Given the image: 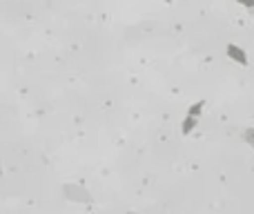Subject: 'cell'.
Returning <instances> with one entry per match:
<instances>
[{
  "instance_id": "cell-5",
  "label": "cell",
  "mask_w": 254,
  "mask_h": 214,
  "mask_svg": "<svg viewBox=\"0 0 254 214\" xmlns=\"http://www.w3.org/2000/svg\"><path fill=\"white\" fill-rule=\"evenodd\" d=\"M243 139H246V143L250 145V147L254 149V127H250V130L243 132Z\"/></svg>"
},
{
  "instance_id": "cell-7",
  "label": "cell",
  "mask_w": 254,
  "mask_h": 214,
  "mask_svg": "<svg viewBox=\"0 0 254 214\" xmlns=\"http://www.w3.org/2000/svg\"><path fill=\"white\" fill-rule=\"evenodd\" d=\"M0 179H2V165H0Z\"/></svg>"
},
{
  "instance_id": "cell-3",
  "label": "cell",
  "mask_w": 254,
  "mask_h": 214,
  "mask_svg": "<svg viewBox=\"0 0 254 214\" xmlns=\"http://www.w3.org/2000/svg\"><path fill=\"white\" fill-rule=\"evenodd\" d=\"M196 123H198V118H194V116H185V121H183V127H181V132L183 134H190V132L196 127Z\"/></svg>"
},
{
  "instance_id": "cell-1",
  "label": "cell",
  "mask_w": 254,
  "mask_h": 214,
  "mask_svg": "<svg viewBox=\"0 0 254 214\" xmlns=\"http://www.w3.org/2000/svg\"><path fill=\"white\" fill-rule=\"evenodd\" d=\"M63 194L67 197V201H74V203H92V192L87 188L78 183H67L63 188Z\"/></svg>"
},
{
  "instance_id": "cell-6",
  "label": "cell",
  "mask_w": 254,
  "mask_h": 214,
  "mask_svg": "<svg viewBox=\"0 0 254 214\" xmlns=\"http://www.w3.org/2000/svg\"><path fill=\"white\" fill-rule=\"evenodd\" d=\"M239 4H243L246 9H250V11H254V0H237Z\"/></svg>"
},
{
  "instance_id": "cell-2",
  "label": "cell",
  "mask_w": 254,
  "mask_h": 214,
  "mask_svg": "<svg viewBox=\"0 0 254 214\" xmlns=\"http://www.w3.org/2000/svg\"><path fill=\"white\" fill-rule=\"evenodd\" d=\"M228 56L232 58V61H237L239 65H248V56L239 45H228Z\"/></svg>"
},
{
  "instance_id": "cell-4",
  "label": "cell",
  "mask_w": 254,
  "mask_h": 214,
  "mask_svg": "<svg viewBox=\"0 0 254 214\" xmlns=\"http://www.w3.org/2000/svg\"><path fill=\"white\" fill-rule=\"evenodd\" d=\"M203 107H205V101H198V103H194V105H190V109H188V116L198 118V116H201V112H203Z\"/></svg>"
}]
</instances>
